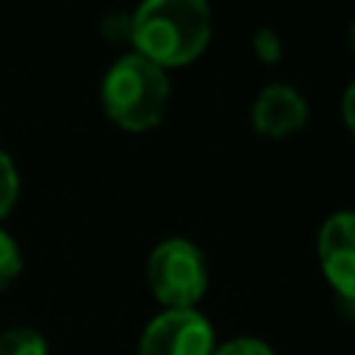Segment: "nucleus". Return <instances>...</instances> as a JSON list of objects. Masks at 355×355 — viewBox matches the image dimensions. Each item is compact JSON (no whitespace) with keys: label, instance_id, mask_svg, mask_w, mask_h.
<instances>
[{"label":"nucleus","instance_id":"12","mask_svg":"<svg viewBox=\"0 0 355 355\" xmlns=\"http://www.w3.org/2000/svg\"><path fill=\"white\" fill-rule=\"evenodd\" d=\"M343 120H346L349 132L355 135V82L346 88V94H343Z\"/></svg>","mask_w":355,"mask_h":355},{"label":"nucleus","instance_id":"1","mask_svg":"<svg viewBox=\"0 0 355 355\" xmlns=\"http://www.w3.org/2000/svg\"><path fill=\"white\" fill-rule=\"evenodd\" d=\"M129 41L135 54L161 69L189 67L211 44L208 0H141L129 16Z\"/></svg>","mask_w":355,"mask_h":355},{"label":"nucleus","instance_id":"3","mask_svg":"<svg viewBox=\"0 0 355 355\" xmlns=\"http://www.w3.org/2000/svg\"><path fill=\"white\" fill-rule=\"evenodd\" d=\"M148 286L164 309H195L208 289V261L189 239H167L148 255Z\"/></svg>","mask_w":355,"mask_h":355},{"label":"nucleus","instance_id":"8","mask_svg":"<svg viewBox=\"0 0 355 355\" xmlns=\"http://www.w3.org/2000/svg\"><path fill=\"white\" fill-rule=\"evenodd\" d=\"M19 274H22V252L13 236L7 230H0V293L13 286Z\"/></svg>","mask_w":355,"mask_h":355},{"label":"nucleus","instance_id":"5","mask_svg":"<svg viewBox=\"0 0 355 355\" xmlns=\"http://www.w3.org/2000/svg\"><path fill=\"white\" fill-rule=\"evenodd\" d=\"M318 261L336 295L355 302V211L327 217L318 233Z\"/></svg>","mask_w":355,"mask_h":355},{"label":"nucleus","instance_id":"4","mask_svg":"<svg viewBox=\"0 0 355 355\" xmlns=\"http://www.w3.org/2000/svg\"><path fill=\"white\" fill-rule=\"evenodd\" d=\"M214 327L198 309H164L139 340V355H214Z\"/></svg>","mask_w":355,"mask_h":355},{"label":"nucleus","instance_id":"7","mask_svg":"<svg viewBox=\"0 0 355 355\" xmlns=\"http://www.w3.org/2000/svg\"><path fill=\"white\" fill-rule=\"evenodd\" d=\"M0 355H51L47 340L35 327H10L0 334Z\"/></svg>","mask_w":355,"mask_h":355},{"label":"nucleus","instance_id":"10","mask_svg":"<svg viewBox=\"0 0 355 355\" xmlns=\"http://www.w3.org/2000/svg\"><path fill=\"white\" fill-rule=\"evenodd\" d=\"M214 355H277V352L264 340L239 336V340H230V343H223V346H217Z\"/></svg>","mask_w":355,"mask_h":355},{"label":"nucleus","instance_id":"6","mask_svg":"<svg viewBox=\"0 0 355 355\" xmlns=\"http://www.w3.org/2000/svg\"><path fill=\"white\" fill-rule=\"evenodd\" d=\"M309 123V104L293 85H268L252 104V126L268 139H289Z\"/></svg>","mask_w":355,"mask_h":355},{"label":"nucleus","instance_id":"9","mask_svg":"<svg viewBox=\"0 0 355 355\" xmlns=\"http://www.w3.org/2000/svg\"><path fill=\"white\" fill-rule=\"evenodd\" d=\"M16 198H19V170H16L13 157L0 148V220L13 211Z\"/></svg>","mask_w":355,"mask_h":355},{"label":"nucleus","instance_id":"2","mask_svg":"<svg viewBox=\"0 0 355 355\" xmlns=\"http://www.w3.org/2000/svg\"><path fill=\"white\" fill-rule=\"evenodd\" d=\"M170 104L167 69L141 54H123L101 82V107L123 132H148L161 126Z\"/></svg>","mask_w":355,"mask_h":355},{"label":"nucleus","instance_id":"11","mask_svg":"<svg viewBox=\"0 0 355 355\" xmlns=\"http://www.w3.org/2000/svg\"><path fill=\"white\" fill-rule=\"evenodd\" d=\"M252 44H255V54L261 57L264 63H277L283 57V41H280V35H277L274 28H261Z\"/></svg>","mask_w":355,"mask_h":355},{"label":"nucleus","instance_id":"13","mask_svg":"<svg viewBox=\"0 0 355 355\" xmlns=\"http://www.w3.org/2000/svg\"><path fill=\"white\" fill-rule=\"evenodd\" d=\"M352 47H355V26H352Z\"/></svg>","mask_w":355,"mask_h":355}]
</instances>
